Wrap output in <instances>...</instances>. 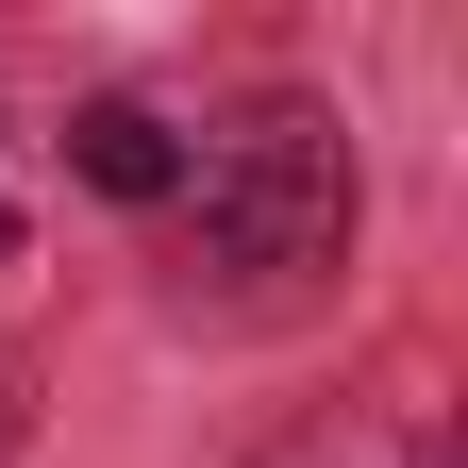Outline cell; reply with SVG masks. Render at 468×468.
<instances>
[{
  "mask_svg": "<svg viewBox=\"0 0 468 468\" xmlns=\"http://www.w3.org/2000/svg\"><path fill=\"white\" fill-rule=\"evenodd\" d=\"M0 452H17V368H0Z\"/></svg>",
  "mask_w": 468,
  "mask_h": 468,
  "instance_id": "3",
  "label": "cell"
},
{
  "mask_svg": "<svg viewBox=\"0 0 468 468\" xmlns=\"http://www.w3.org/2000/svg\"><path fill=\"white\" fill-rule=\"evenodd\" d=\"M68 167H84L101 201H167V185H185V134H167L151 101H84L68 117Z\"/></svg>",
  "mask_w": 468,
  "mask_h": 468,
  "instance_id": "2",
  "label": "cell"
},
{
  "mask_svg": "<svg viewBox=\"0 0 468 468\" xmlns=\"http://www.w3.org/2000/svg\"><path fill=\"white\" fill-rule=\"evenodd\" d=\"M185 185H201V268H234V284H302V268L351 251V151H335L318 101L218 117Z\"/></svg>",
  "mask_w": 468,
  "mask_h": 468,
  "instance_id": "1",
  "label": "cell"
},
{
  "mask_svg": "<svg viewBox=\"0 0 468 468\" xmlns=\"http://www.w3.org/2000/svg\"><path fill=\"white\" fill-rule=\"evenodd\" d=\"M0 251H17V218H0Z\"/></svg>",
  "mask_w": 468,
  "mask_h": 468,
  "instance_id": "4",
  "label": "cell"
}]
</instances>
